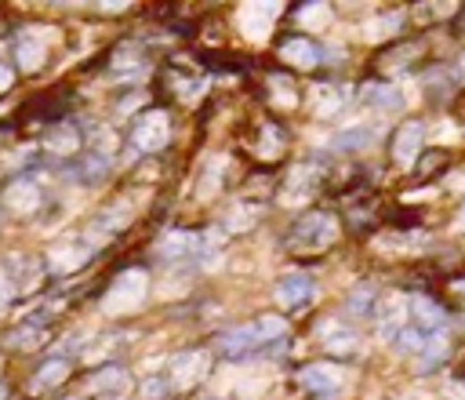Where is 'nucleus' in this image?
Listing matches in <instances>:
<instances>
[{
	"label": "nucleus",
	"instance_id": "1",
	"mask_svg": "<svg viewBox=\"0 0 465 400\" xmlns=\"http://www.w3.org/2000/svg\"><path fill=\"white\" fill-rule=\"evenodd\" d=\"M309 295H313V280H309L306 273H291V277H283V280L276 284V299H280L283 306H306Z\"/></svg>",
	"mask_w": 465,
	"mask_h": 400
},
{
	"label": "nucleus",
	"instance_id": "2",
	"mask_svg": "<svg viewBox=\"0 0 465 400\" xmlns=\"http://www.w3.org/2000/svg\"><path fill=\"white\" fill-rule=\"evenodd\" d=\"M451 164V153H433V149H426V157H422V167H418V179H426L429 175V171H444Z\"/></svg>",
	"mask_w": 465,
	"mask_h": 400
},
{
	"label": "nucleus",
	"instance_id": "3",
	"mask_svg": "<svg viewBox=\"0 0 465 400\" xmlns=\"http://www.w3.org/2000/svg\"><path fill=\"white\" fill-rule=\"evenodd\" d=\"M368 139H371L368 132H353V135H342L334 146H357V142H368Z\"/></svg>",
	"mask_w": 465,
	"mask_h": 400
}]
</instances>
